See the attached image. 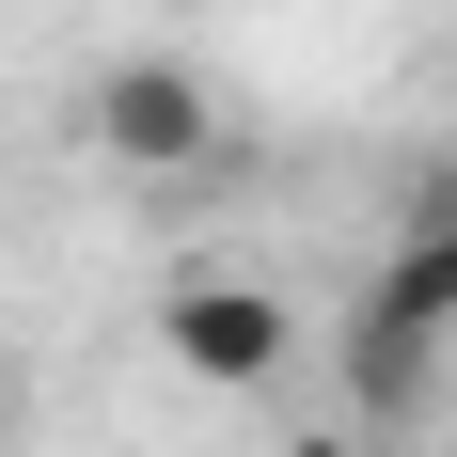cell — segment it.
<instances>
[{
  "label": "cell",
  "instance_id": "7a4b0ae2",
  "mask_svg": "<svg viewBox=\"0 0 457 457\" xmlns=\"http://www.w3.org/2000/svg\"><path fill=\"white\" fill-rule=\"evenodd\" d=\"M158 347L189 363V395H269V378L300 363V316H284L253 269H189L174 300H158Z\"/></svg>",
  "mask_w": 457,
  "mask_h": 457
},
{
  "label": "cell",
  "instance_id": "3957f363",
  "mask_svg": "<svg viewBox=\"0 0 457 457\" xmlns=\"http://www.w3.org/2000/svg\"><path fill=\"white\" fill-rule=\"evenodd\" d=\"M95 158H111V174H189V158H205V142H221V95L189 79L174 47H127V63H111V79H95Z\"/></svg>",
  "mask_w": 457,
  "mask_h": 457
},
{
  "label": "cell",
  "instance_id": "6da1fadb",
  "mask_svg": "<svg viewBox=\"0 0 457 457\" xmlns=\"http://www.w3.org/2000/svg\"><path fill=\"white\" fill-rule=\"evenodd\" d=\"M457 331V174H426L411 237H395V269L363 284V331H347V378H363V411H411V378L442 363Z\"/></svg>",
  "mask_w": 457,
  "mask_h": 457
}]
</instances>
